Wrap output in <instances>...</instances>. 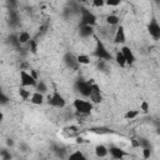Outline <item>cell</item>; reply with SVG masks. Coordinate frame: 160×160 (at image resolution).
I'll return each instance as SVG.
<instances>
[{
  "mask_svg": "<svg viewBox=\"0 0 160 160\" xmlns=\"http://www.w3.org/2000/svg\"><path fill=\"white\" fill-rule=\"evenodd\" d=\"M29 100H30V102L34 104V105H42V104L45 102V96H44L42 94L38 92V91H34V92L31 94V96H30Z\"/></svg>",
  "mask_w": 160,
  "mask_h": 160,
  "instance_id": "14",
  "label": "cell"
},
{
  "mask_svg": "<svg viewBox=\"0 0 160 160\" xmlns=\"http://www.w3.org/2000/svg\"><path fill=\"white\" fill-rule=\"evenodd\" d=\"M108 151H109V154L111 155V158L115 159V160H121V159L126 155L125 151H124L122 149L118 148V146H110V148L108 149Z\"/></svg>",
  "mask_w": 160,
  "mask_h": 160,
  "instance_id": "12",
  "label": "cell"
},
{
  "mask_svg": "<svg viewBox=\"0 0 160 160\" xmlns=\"http://www.w3.org/2000/svg\"><path fill=\"white\" fill-rule=\"evenodd\" d=\"M105 5V1L104 0H94L92 1V6L94 8H101Z\"/></svg>",
  "mask_w": 160,
  "mask_h": 160,
  "instance_id": "33",
  "label": "cell"
},
{
  "mask_svg": "<svg viewBox=\"0 0 160 160\" xmlns=\"http://www.w3.org/2000/svg\"><path fill=\"white\" fill-rule=\"evenodd\" d=\"M120 51H121V54H122V56H124V59H125L126 65H132V64L136 61V58H135L132 50H131L129 46L122 45L121 49H120Z\"/></svg>",
  "mask_w": 160,
  "mask_h": 160,
  "instance_id": "10",
  "label": "cell"
},
{
  "mask_svg": "<svg viewBox=\"0 0 160 160\" xmlns=\"http://www.w3.org/2000/svg\"><path fill=\"white\" fill-rule=\"evenodd\" d=\"M30 40H31V38H30V34H29L28 31H20V32L18 34V41H19L20 45L28 44Z\"/></svg>",
  "mask_w": 160,
  "mask_h": 160,
  "instance_id": "17",
  "label": "cell"
},
{
  "mask_svg": "<svg viewBox=\"0 0 160 160\" xmlns=\"http://www.w3.org/2000/svg\"><path fill=\"white\" fill-rule=\"evenodd\" d=\"M141 151H142V158L144 159H149L151 156V148H144Z\"/></svg>",
  "mask_w": 160,
  "mask_h": 160,
  "instance_id": "30",
  "label": "cell"
},
{
  "mask_svg": "<svg viewBox=\"0 0 160 160\" xmlns=\"http://www.w3.org/2000/svg\"><path fill=\"white\" fill-rule=\"evenodd\" d=\"M148 31H149L150 36H151L154 40H159V39H160V25H159V22H158L155 19H152V20L149 22V25H148Z\"/></svg>",
  "mask_w": 160,
  "mask_h": 160,
  "instance_id": "9",
  "label": "cell"
},
{
  "mask_svg": "<svg viewBox=\"0 0 160 160\" xmlns=\"http://www.w3.org/2000/svg\"><path fill=\"white\" fill-rule=\"evenodd\" d=\"M119 22H120V19H119V16L115 15V14H110V15L106 16V24H108V25H110V26H116V25H119Z\"/></svg>",
  "mask_w": 160,
  "mask_h": 160,
  "instance_id": "19",
  "label": "cell"
},
{
  "mask_svg": "<svg viewBox=\"0 0 160 160\" xmlns=\"http://www.w3.org/2000/svg\"><path fill=\"white\" fill-rule=\"evenodd\" d=\"M2 120H4V114H2V111L0 110V122H1Z\"/></svg>",
  "mask_w": 160,
  "mask_h": 160,
  "instance_id": "37",
  "label": "cell"
},
{
  "mask_svg": "<svg viewBox=\"0 0 160 160\" xmlns=\"http://www.w3.org/2000/svg\"><path fill=\"white\" fill-rule=\"evenodd\" d=\"M149 109H150V106H149V102L146 101V100H142L141 101V104H140V112H144V114H148L149 112Z\"/></svg>",
  "mask_w": 160,
  "mask_h": 160,
  "instance_id": "26",
  "label": "cell"
},
{
  "mask_svg": "<svg viewBox=\"0 0 160 160\" xmlns=\"http://www.w3.org/2000/svg\"><path fill=\"white\" fill-rule=\"evenodd\" d=\"M35 91H38V92H40V94H46L48 92V86H46V84L42 81V80H38V82H36V86H35Z\"/></svg>",
  "mask_w": 160,
  "mask_h": 160,
  "instance_id": "21",
  "label": "cell"
},
{
  "mask_svg": "<svg viewBox=\"0 0 160 160\" xmlns=\"http://www.w3.org/2000/svg\"><path fill=\"white\" fill-rule=\"evenodd\" d=\"M76 60L79 62V65H89L90 64V56L86 54H80L76 56Z\"/></svg>",
  "mask_w": 160,
  "mask_h": 160,
  "instance_id": "22",
  "label": "cell"
},
{
  "mask_svg": "<svg viewBox=\"0 0 160 160\" xmlns=\"http://www.w3.org/2000/svg\"><path fill=\"white\" fill-rule=\"evenodd\" d=\"M106 62L108 61H104V60H98V68L101 70V71H105L106 70Z\"/></svg>",
  "mask_w": 160,
  "mask_h": 160,
  "instance_id": "31",
  "label": "cell"
},
{
  "mask_svg": "<svg viewBox=\"0 0 160 160\" xmlns=\"http://www.w3.org/2000/svg\"><path fill=\"white\" fill-rule=\"evenodd\" d=\"M48 104L52 108H58V109H62L65 108L66 105V101H65V98L58 91V90H54L51 95L48 96Z\"/></svg>",
  "mask_w": 160,
  "mask_h": 160,
  "instance_id": "4",
  "label": "cell"
},
{
  "mask_svg": "<svg viewBox=\"0 0 160 160\" xmlns=\"http://www.w3.org/2000/svg\"><path fill=\"white\" fill-rule=\"evenodd\" d=\"M92 81H86V80H76L75 82V90L84 98H89L90 91H91V86H92Z\"/></svg>",
  "mask_w": 160,
  "mask_h": 160,
  "instance_id": "5",
  "label": "cell"
},
{
  "mask_svg": "<svg viewBox=\"0 0 160 160\" xmlns=\"http://www.w3.org/2000/svg\"><path fill=\"white\" fill-rule=\"evenodd\" d=\"M36 82L38 81L26 70H21L20 71V84H21L22 88H35Z\"/></svg>",
  "mask_w": 160,
  "mask_h": 160,
  "instance_id": "6",
  "label": "cell"
},
{
  "mask_svg": "<svg viewBox=\"0 0 160 160\" xmlns=\"http://www.w3.org/2000/svg\"><path fill=\"white\" fill-rule=\"evenodd\" d=\"M28 44H29V46H30V51H31L32 54H35V52L38 51V44H36V41H35L34 39H31Z\"/></svg>",
  "mask_w": 160,
  "mask_h": 160,
  "instance_id": "28",
  "label": "cell"
},
{
  "mask_svg": "<svg viewBox=\"0 0 160 160\" xmlns=\"http://www.w3.org/2000/svg\"><path fill=\"white\" fill-rule=\"evenodd\" d=\"M0 156H1V160H11V159H12L11 152H10L8 149L0 150Z\"/></svg>",
  "mask_w": 160,
  "mask_h": 160,
  "instance_id": "25",
  "label": "cell"
},
{
  "mask_svg": "<svg viewBox=\"0 0 160 160\" xmlns=\"http://www.w3.org/2000/svg\"><path fill=\"white\" fill-rule=\"evenodd\" d=\"M20 148H21V151H24V152H26V151L29 150V146H28L25 142H21V144H20Z\"/></svg>",
  "mask_w": 160,
  "mask_h": 160,
  "instance_id": "35",
  "label": "cell"
},
{
  "mask_svg": "<svg viewBox=\"0 0 160 160\" xmlns=\"http://www.w3.org/2000/svg\"><path fill=\"white\" fill-rule=\"evenodd\" d=\"M9 22H10V25H11L12 28H15V26L19 25V15H18V12H16L15 10H12V9H10Z\"/></svg>",
  "mask_w": 160,
  "mask_h": 160,
  "instance_id": "18",
  "label": "cell"
},
{
  "mask_svg": "<svg viewBox=\"0 0 160 160\" xmlns=\"http://www.w3.org/2000/svg\"><path fill=\"white\" fill-rule=\"evenodd\" d=\"M6 145L10 146V148H12V146H14V140H12V139H8V140H6Z\"/></svg>",
  "mask_w": 160,
  "mask_h": 160,
  "instance_id": "36",
  "label": "cell"
},
{
  "mask_svg": "<svg viewBox=\"0 0 160 160\" xmlns=\"http://www.w3.org/2000/svg\"><path fill=\"white\" fill-rule=\"evenodd\" d=\"M19 95H20V98L22 99V100H29L30 99V96H31V92H30V90H28L26 88H20L19 89Z\"/></svg>",
  "mask_w": 160,
  "mask_h": 160,
  "instance_id": "23",
  "label": "cell"
},
{
  "mask_svg": "<svg viewBox=\"0 0 160 160\" xmlns=\"http://www.w3.org/2000/svg\"><path fill=\"white\" fill-rule=\"evenodd\" d=\"M139 115H140V111H139V110H128V111L125 112L124 118H125L126 120H132V119L138 118Z\"/></svg>",
  "mask_w": 160,
  "mask_h": 160,
  "instance_id": "24",
  "label": "cell"
},
{
  "mask_svg": "<svg viewBox=\"0 0 160 160\" xmlns=\"http://www.w3.org/2000/svg\"><path fill=\"white\" fill-rule=\"evenodd\" d=\"M112 58H114L115 62H116V64H118L120 68H124V66L126 65V62H125V59H124V56H122V54H121V51H120V50H118Z\"/></svg>",
  "mask_w": 160,
  "mask_h": 160,
  "instance_id": "20",
  "label": "cell"
},
{
  "mask_svg": "<svg viewBox=\"0 0 160 160\" xmlns=\"http://www.w3.org/2000/svg\"><path fill=\"white\" fill-rule=\"evenodd\" d=\"M68 160H88V158L84 155L82 151H80V150H75V151H72V152L69 154Z\"/></svg>",
  "mask_w": 160,
  "mask_h": 160,
  "instance_id": "16",
  "label": "cell"
},
{
  "mask_svg": "<svg viewBox=\"0 0 160 160\" xmlns=\"http://www.w3.org/2000/svg\"><path fill=\"white\" fill-rule=\"evenodd\" d=\"M126 41V34H125V29L124 26H118V29L115 30L114 34V42L115 44H124Z\"/></svg>",
  "mask_w": 160,
  "mask_h": 160,
  "instance_id": "11",
  "label": "cell"
},
{
  "mask_svg": "<svg viewBox=\"0 0 160 160\" xmlns=\"http://www.w3.org/2000/svg\"><path fill=\"white\" fill-rule=\"evenodd\" d=\"M105 4L109 6H118L121 4V1L120 0H108V1H105Z\"/></svg>",
  "mask_w": 160,
  "mask_h": 160,
  "instance_id": "32",
  "label": "cell"
},
{
  "mask_svg": "<svg viewBox=\"0 0 160 160\" xmlns=\"http://www.w3.org/2000/svg\"><path fill=\"white\" fill-rule=\"evenodd\" d=\"M109 154V151H108V148L105 146V145H102V144H99V145H96L95 146V155L98 156V158H105L106 155Z\"/></svg>",
  "mask_w": 160,
  "mask_h": 160,
  "instance_id": "15",
  "label": "cell"
},
{
  "mask_svg": "<svg viewBox=\"0 0 160 160\" xmlns=\"http://www.w3.org/2000/svg\"><path fill=\"white\" fill-rule=\"evenodd\" d=\"M89 100H90V102H91L92 105L100 104V102L102 101V94H101V91H100L99 85L95 84V82H94L92 86H91V91H90V95H89Z\"/></svg>",
  "mask_w": 160,
  "mask_h": 160,
  "instance_id": "7",
  "label": "cell"
},
{
  "mask_svg": "<svg viewBox=\"0 0 160 160\" xmlns=\"http://www.w3.org/2000/svg\"><path fill=\"white\" fill-rule=\"evenodd\" d=\"M9 41H10V44L14 45V46H20V44H19V41H18V34H14V35L9 36Z\"/></svg>",
  "mask_w": 160,
  "mask_h": 160,
  "instance_id": "29",
  "label": "cell"
},
{
  "mask_svg": "<svg viewBox=\"0 0 160 160\" xmlns=\"http://www.w3.org/2000/svg\"><path fill=\"white\" fill-rule=\"evenodd\" d=\"M29 70H30V71H29V74H30V75H31L36 81H38V80H39V76H38V72L35 71V69H29Z\"/></svg>",
  "mask_w": 160,
  "mask_h": 160,
  "instance_id": "34",
  "label": "cell"
},
{
  "mask_svg": "<svg viewBox=\"0 0 160 160\" xmlns=\"http://www.w3.org/2000/svg\"><path fill=\"white\" fill-rule=\"evenodd\" d=\"M72 108L75 109L76 112L88 116V115L91 114V111H92V109H94V105H92L90 101H88V100L79 99V98H78V99L74 100V102H72Z\"/></svg>",
  "mask_w": 160,
  "mask_h": 160,
  "instance_id": "2",
  "label": "cell"
},
{
  "mask_svg": "<svg viewBox=\"0 0 160 160\" xmlns=\"http://www.w3.org/2000/svg\"><path fill=\"white\" fill-rule=\"evenodd\" d=\"M79 35L81 38H90L94 35V26L89 25H80L79 28Z\"/></svg>",
  "mask_w": 160,
  "mask_h": 160,
  "instance_id": "13",
  "label": "cell"
},
{
  "mask_svg": "<svg viewBox=\"0 0 160 160\" xmlns=\"http://www.w3.org/2000/svg\"><path fill=\"white\" fill-rule=\"evenodd\" d=\"M92 55L98 59V60H104V61H109L112 60V54L108 50V48L104 45V42L99 39H96V45H95V50L92 52Z\"/></svg>",
  "mask_w": 160,
  "mask_h": 160,
  "instance_id": "1",
  "label": "cell"
},
{
  "mask_svg": "<svg viewBox=\"0 0 160 160\" xmlns=\"http://www.w3.org/2000/svg\"><path fill=\"white\" fill-rule=\"evenodd\" d=\"M96 20H98V18L92 11H90L86 8H80V25L95 26Z\"/></svg>",
  "mask_w": 160,
  "mask_h": 160,
  "instance_id": "3",
  "label": "cell"
},
{
  "mask_svg": "<svg viewBox=\"0 0 160 160\" xmlns=\"http://www.w3.org/2000/svg\"><path fill=\"white\" fill-rule=\"evenodd\" d=\"M9 101H10V100H9L8 95H5V92H4V91L1 90V88H0V105H6Z\"/></svg>",
  "mask_w": 160,
  "mask_h": 160,
  "instance_id": "27",
  "label": "cell"
},
{
  "mask_svg": "<svg viewBox=\"0 0 160 160\" xmlns=\"http://www.w3.org/2000/svg\"><path fill=\"white\" fill-rule=\"evenodd\" d=\"M62 60H64L65 65H66L69 69L78 70V69L80 68V65H79V62H78V60H76V56H75L72 52H66V54L64 55Z\"/></svg>",
  "mask_w": 160,
  "mask_h": 160,
  "instance_id": "8",
  "label": "cell"
}]
</instances>
